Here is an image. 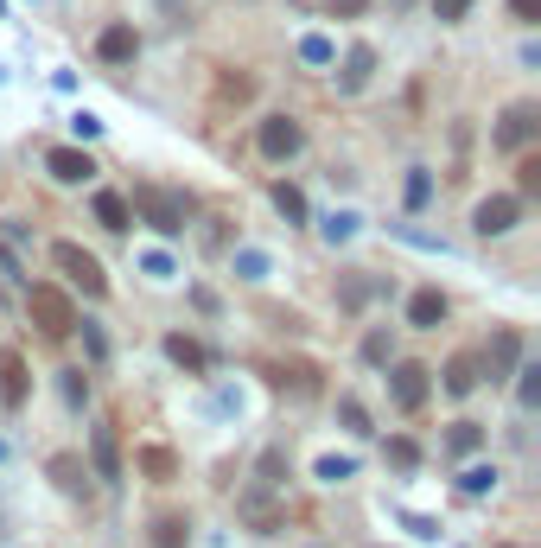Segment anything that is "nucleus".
Returning a JSON list of instances; mask_svg holds the SVG:
<instances>
[{"label":"nucleus","mask_w":541,"mask_h":548,"mask_svg":"<svg viewBox=\"0 0 541 548\" xmlns=\"http://www.w3.org/2000/svg\"><path fill=\"white\" fill-rule=\"evenodd\" d=\"M26 313H32V325H39L45 338H71L77 332V306L58 294V287H26Z\"/></svg>","instance_id":"1"},{"label":"nucleus","mask_w":541,"mask_h":548,"mask_svg":"<svg viewBox=\"0 0 541 548\" xmlns=\"http://www.w3.org/2000/svg\"><path fill=\"white\" fill-rule=\"evenodd\" d=\"M51 262L71 274V281H77L90 300H102V294H109V274H102V262H96L90 249H77V243H51Z\"/></svg>","instance_id":"2"},{"label":"nucleus","mask_w":541,"mask_h":548,"mask_svg":"<svg viewBox=\"0 0 541 548\" xmlns=\"http://www.w3.org/2000/svg\"><path fill=\"white\" fill-rule=\"evenodd\" d=\"M134 204H141V217H147L160 236H179V230H185V198L160 192V185H134Z\"/></svg>","instance_id":"3"},{"label":"nucleus","mask_w":541,"mask_h":548,"mask_svg":"<svg viewBox=\"0 0 541 548\" xmlns=\"http://www.w3.org/2000/svg\"><path fill=\"white\" fill-rule=\"evenodd\" d=\"M541 134V109L535 102H516V109H503V122H497V147L503 153H522Z\"/></svg>","instance_id":"4"},{"label":"nucleus","mask_w":541,"mask_h":548,"mask_svg":"<svg viewBox=\"0 0 541 548\" xmlns=\"http://www.w3.org/2000/svg\"><path fill=\"white\" fill-rule=\"evenodd\" d=\"M255 141H261V153H268V160H293V153L306 147V128L293 122V115H268Z\"/></svg>","instance_id":"5"},{"label":"nucleus","mask_w":541,"mask_h":548,"mask_svg":"<svg viewBox=\"0 0 541 548\" xmlns=\"http://www.w3.org/2000/svg\"><path fill=\"white\" fill-rule=\"evenodd\" d=\"M516 364H522V332H516V325H503V332L491 338V351H484L478 376H491V383H503V376H516Z\"/></svg>","instance_id":"6"},{"label":"nucleus","mask_w":541,"mask_h":548,"mask_svg":"<svg viewBox=\"0 0 541 548\" xmlns=\"http://www.w3.org/2000/svg\"><path fill=\"white\" fill-rule=\"evenodd\" d=\"M427 376H433L427 364H395V376H389V389H395V408H408V415H414V408L427 402V389H433Z\"/></svg>","instance_id":"7"},{"label":"nucleus","mask_w":541,"mask_h":548,"mask_svg":"<svg viewBox=\"0 0 541 548\" xmlns=\"http://www.w3.org/2000/svg\"><path fill=\"white\" fill-rule=\"evenodd\" d=\"M516 217H522V198H484L478 204V236H503V230H516Z\"/></svg>","instance_id":"8"},{"label":"nucleus","mask_w":541,"mask_h":548,"mask_svg":"<svg viewBox=\"0 0 541 548\" xmlns=\"http://www.w3.org/2000/svg\"><path fill=\"white\" fill-rule=\"evenodd\" d=\"M45 166H51V179H64V185H83V179H96V160H90L83 147H58Z\"/></svg>","instance_id":"9"},{"label":"nucleus","mask_w":541,"mask_h":548,"mask_svg":"<svg viewBox=\"0 0 541 548\" xmlns=\"http://www.w3.org/2000/svg\"><path fill=\"white\" fill-rule=\"evenodd\" d=\"M134 51H141V39H134V26H102V39H96V58H109V64H128Z\"/></svg>","instance_id":"10"},{"label":"nucleus","mask_w":541,"mask_h":548,"mask_svg":"<svg viewBox=\"0 0 541 548\" xmlns=\"http://www.w3.org/2000/svg\"><path fill=\"white\" fill-rule=\"evenodd\" d=\"M408 319L421 325V332H433V325H446V294H440V287H421V294L408 300Z\"/></svg>","instance_id":"11"},{"label":"nucleus","mask_w":541,"mask_h":548,"mask_svg":"<svg viewBox=\"0 0 541 548\" xmlns=\"http://www.w3.org/2000/svg\"><path fill=\"white\" fill-rule=\"evenodd\" d=\"M96 478H121V447H115V421H102L96 427Z\"/></svg>","instance_id":"12"},{"label":"nucleus","mask_w":541,"mask_h":548,"mask_svg":"<svg viewBox=\"0 0 541 548\" xmlns=\"http://www.w3.org/2000/svg\"><path fill=\"white\" fill-rule=\"evenodd\" d=\"M440 376H446V396H471V389H478V357H471V351H459V357H452V364H446Z\"/></svg>","instance_id":"13"},{"label":"nucleus","mask_w":541,"mask_h":548,"mask_svg":"<svg viewBox=\"0 0 541 548\" xmlns=\"http://www.w3.org/2000/svg\"><path fill=\"white\" fill-rule=\"evenodd\" d=\"M274 383L300 389V396H319V364H274Z\"/></svg>","instance_id":"14"},{"label":"nucleus","mask_w":541,"mask_h":548,"mask_svg":"<svg viewBox=\"0 0 541 548\" xmlns=\"http://www.w3.org/2000/svg\"><path fill=\"white\" fill-rule=\"evenodd\" d=\"M0 402H26V364L13 351H0Z\"/></svg>","instance_id":"15"},{"label":"nucleus","mask_w":541,"mask_h":548,"mask_svg":"<svg viewBox=\"0 0 541 548\" xmlns=\"http://www.w3.org/2000/svg\"><path fill=\"white\" fill-rule=\"evenodd\" d=\"M96 224L102 230H128V198H121V192H96Z\"/></svg>","instance_id":"16"},{"label":"nucleus","mask_w":541,"mask_h":548,"mask_svg":"<svg viewBox=\"0 0 541 548\" xmlns=\"http://www.w3.org/2000/svg\"><path fill=\"white\" fill-rule=\"evenodd\" d=\"M274 211H281L287 217V224H306V192H300V185H274Z\"/></svg>","instance_id":"17"},{"label":"nucleus","mask_w":541,"mask_h":548,"mask_svg":"<svg viewBox=\"0 0 541 548\" xmlns=\"http://www.w3.org/2000/svg\"><path fill=\"white\" fill-rule=\"evenodd\" d=\"M166 357H172V364H185V370H204V345H198V338H185V332L166 338Z\"/></svg>","instance_id":"18"},{"label":"nucleus","mask_w":541,"mask_h":548,"mask_svg":"<svg viewBox=\"0 0 541 548\" xmlns=\"http://www.w3.org/2000/svg\"><path fill=\"white\" fill-rule=\"evenodd\" d=\"M516 192L541 198V153H529V147H522V160H516Z\"/></svg>","instance_id":"19"},{"label":"nucleus","mask_w":541,"mask_h":548,"mask_svg":"<svg viewBox=\"0 0 541 548\" xmlns=\"http://www.w3.org/2000/svg\"><path fill=\"white\" fill-rule=\"evenodd\" d=\"M370 71H376V51H370V45H357V51H351V64H344V90H363V83H370Z\"/></svg>","instance_id":"20"},{"label":"nucleus","mask_w":541,"mask_h":548,"mask_svg":"<svg viewBox=\"0 0 541 548\" xmlns=\"http://www.w3.org/2000/svg\"><path fill=\"white\" fill-rule=\"evenodd\" d=\"M141 472H147V478H160V485H166V478H179V459H172L166 447H141Z\"/></svg>","instance_id":"21"},{"label":"nucleus","mask_w":541,"mask_h":548,"mask_svg":"<svg viewBox=\"0 0 541 548\" xmlns=\"http://www.w3.org/2000/svg\"><path fill=\"white\" fill-rule=\"evenodd\" d=\"M51 478H58V491H77L83 485V459L77 453H58V459H51Z\"/></svg>","instance_id":"22"},{"label":"nucleus","mask_w":541,"mask_h":548,"mask_svg":"<svg viewBox=\"0 0 541 548\" xmlns=\"http://www.w3.org/2000/svg\"><path fill=\"white\" fill-rule=\"evenodd\" d=\"M185 536H191L185 517H160V523H153V548H185Z\"/></svg>","instance_id":"23"},{"label":"nucleus","mask_w":541,"mask_h":548,"mask_svg":"<svg viewBox=\"0 0 541 548\" xmlns=\"http://www.w3.org/2000/svg\"><path fill=\"white\" fill-rule=\"evenodd\" d=\"M446 447L459 453V459H465V453H478V447H484V427H478V421H459V427H452V440H446Z\"/></svg>","instance_id":"24"},{"label":"nucleus","mask_w":541,"mask_h":548,"mask_svg":"<svg viewBox=\"0 0 541 548\" xmlns=\"http://www.w3.org/2000/svg\"><path fill=\"white\" fill-rule=\"evenodd\" d=\"M217 96H223V102H249V96H255V77L223 71V77H217Z\"/></svg>","instance_id":"25"},{"label":"nucleus","mask_w":541,"mask_h":548,"mask_svg":"<svg viewBox=\"0 0 541 548\" xmlns=\"http://www.w3.org/2000/svg\"><path fill=\"white\" fill-rule=\"evenodd\" d=\"M389 466H401V472H408V466H421V447H414V440H389Z\"/></svg>","instance_id":"26"},{"label":"nucleus","mask_w":541,"mask_h":548,"mask_svg":"<svg viewBox=\"0 0 541 548\" xmlns=\"http://www.w3.org/2000/svg\"><path fill=\"white\" fill-rule=\"evenodd\" d=\"M459 485L471 491V498H478V491H491V485H497V466H471V472L459 478Z\"/></svg>","instance_id":"27"},{"label":"nucleus","mask_w":541,"mask_h":548,"mask_svg":"<svg viewBox=\"0 0 541 548\" xmlns=\"http://www.w3.org/2000/svg\"><path fill=\"white\" fill-rule=\"evenodd\" d=\"M331 20H357V13H370V0H319Z\"/></svg>","instance_id":"28"},{"label":"nucleus","mask_w":541,"mask_h":548,"mask_svg":"<svg viewBox=\"0 0 541 548\" xmlns=\"http://www.w3.org/2000/svg\"><path fill=\"white\" fill-rule=\"evenodd\" d=\"M516 376H522V408H535V402H541V364L516 370Z\"/></svg>","instance_id":"29"},{"label":"nucleus","mask_w":541,"mask_h":548,"mask_svg":"<svg viewBox=\"0 0 541 548\" xmlns=\"http://www.w3.org/2000/svg\"><path fill=\"white\" fill-rule=\"evenodd\" d=\"M300 58H306V64H331V39H319V32H312V39L300 45Z\"/></svg>","instance_id":"30"},{"label":"nucleus","mask_w":541,"mask_h":548,"mask_svg":"<svg viewBox=\"0 0 541 548\" xmlns=\"http://www.w3.org/2000/svg\"><path fill=\"white\" fill-rule=\"evenodd\" d=\"M363 357H370V364H389V332H370V338H363Z\"/></svg>","instance_id":"31"},{"label":"nucleus","mask_w":541,"mask_h":548,"mask_svg":"<svg viewBox=\"0 0 541 548\" xmlns=\"http://www.w3.org/2000/svg\"><path fill=\"white\" fill-rule=\"evenodd\" d=\"M427 192H433V179H427V173H414V179H408V204H414V211L427 204Z\"/></svg>","instance_id":"32"},{"label":"nucleus","mask_w":541,"mask_h":548,"mask_svg":"<svg viewBox=\"0 0 541 548\" xmlns=\"http://www.w3.org/2000/svg\"><path fill=\"white\" fill-rule=\"evenodd\" d=\"M433 13H440V20H465L471 0H433Z\"/></svg>","instance_id":"33"},{"label":"nucleus","mask_w":541,"mask_h":548,"mask_svg":"<svg viewBox=\"0 0 541 548\" xmlns=\"http://www.w3.org/2000/svg\"><path fill=\"white\" fill-rule=\"evenodd\" d=\"M319 478H331V485H338V478H351V459H319Z\"/></svg>","instance_id":"34"},{"label":"nucleus","mask_w":541,"mask_h":548,"mask_svg":"<svg viewBox=\"0 0 541 548\" xmlns=\"http://www.w3.org/2000/svg\"><path fill=\"white\" fill-rule=\"evenodd\" d=\"M510 7H516V20H522V26H535V20H541V0H510Z\"/></svg>","instance_id":"35"},{"label":"nucleus","mask_w":541,"mask_h":548,"mask_svg":"<svg viewBox=\"0 0 541 548\" xmlns=\"http://www.w3.org/2000/svg\"><path fill=\"white\" fill-rule=\"evenodd\" d=\"M64 396H71V402H83V396H90V383H83V370H71V376H64Z\"/></svg>","instance_id":"36"},{"label":"nucleus","mask_w":541,"mask_h":548,"mask_svg":"<svg viewBox=\"0 0 541 548\" xmlns=\"http://www.w3.org/2000/svg\"><path fill=\"white\" fill-rule=\"evenodd\" d=\"M344 421H351L357 434H370V415H363V402H344Z\"/></svg>","instance_id":"37"},{"label":"nucleus","mask_w":541,"mask_h":548,"mask_svg":"<svg viewBox=\"0 0 541 548\" xmlns=\"http://www.w3.org/2000/svg\"><path fill=\"white\" fill-rule=\"evenodd\" d=\"M497 548H516V542H497Z\"/></svg>","instance_id":"38"}]
</instances>
